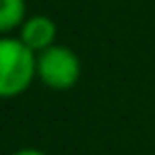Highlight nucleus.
Listing matches in <instances>:
<instances>
[{
  "instance_id": "1",
  "label": "nucleus",
  "mask_w": 155,
  "mask_h": 155,
  "mask_svg": "<svg viewBox=\"0 0 155 155\" xmlns=\"http://www.w3.org/2000/svg\"><path fill=\"white\" fill-rule=\"evenodd\" d=\"M39 78V55L18 37L5 34L0 39V94L2 98H16L28 91Z\"/></svg>"
},
{
  "instance_id": "2",
  "label": "nucleus",
  "mask_w": 155,
  "mask_h": 155,
  "mask_svg": "<svg viewBox=\"0 0 155 155\" xmlns=\"http://www.w3.org/2000/svg\"><path fill=\"white\" fill-rule=\"evenodd\" d=\"M80 57L73 53L68 46H50L48 50L39 53V80L48 89L55 91H66V89L75 87L80 80Z\"/></svg>"
},
{
  "instance_id": "3",
  "label": "nucleus",
  "mask_w": 155,
  "mask_h": 155,
  "mask_svg": "<svg viewBox=\"0 0 155 155\" xmlns=\"http://www.w3.org/2000/svg\"><path fill=\"white\" fill-rule=\"evenodd\" d=\"M18 39L23 41L28 48H32L34 53H44L50 46H55V39H57V25L50 16L46 14H34L28 16L25 23L18 30Z\"/></svg>"
},
{
  "instance_id": "4",
  "label": "nucleus",
  "mask_w": 155,
  "mask_h": 155,
  "mask_svg": "<svg viewBox=\"0 0 155 155\" xmlns=\"http://www.w3.org/2000/svg\"><path fill=\"white\" fill-rule=\"evenodd\" d=\"M28 5L25 0H0V32L12 34L14 30H21L25 23Z\"/></svg>"
},
{
  "instance_id": "5",
  "label": "nucleus",
  "mask_w": 155,
  "mask_h": 155,
  "mask_svg": "<svg viewBox=\"0 0 155 155\" xmlns=\"http://www.w3.org/2000/svg\"><path fill=\"white\" fill-rule=\"evenodd\" d=\"M9 155H48V153H44V150H39V148H18Z\"/></svg>"
}]
</instances>
